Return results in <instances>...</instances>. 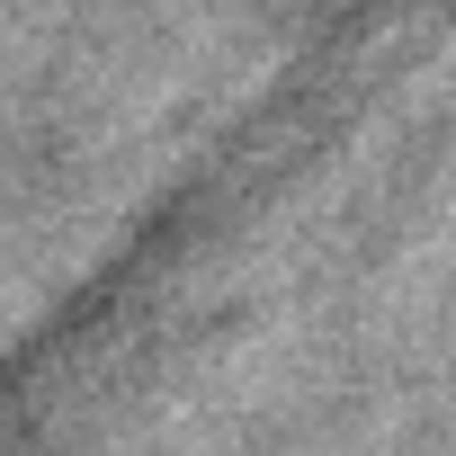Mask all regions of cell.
Masks as SVG:
<instances>
[{
  "label": "cell",
  "instance_id": "1",
  "mask_svg": "<svg viewBox=\"0 0 456 456\" xmlns=\"http://www.w3.org/2000/svg\"><path fill=\"white\" fill-rule=\"evenodd\" d=\"M99 0H0V385L81 287L108 215Z\"/></svg>",
  "mask_w": 456,
  "mask_h": 456
}]
</instances>
